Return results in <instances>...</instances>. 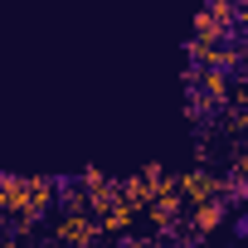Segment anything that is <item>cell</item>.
I'll return each instance as SVG.
<instances>
[{"mask_svg": "<svg viewBox=\"0 0 248 248\" xmlns=\"http://www.w3.org/2000/svg\"><path fill=\"white\" fill-rule=\"evenodd\" d=\"M49 238L59 243V248H97V219L93 214H83V209H63L59 219H54V229H49Z\"/></svg>", "mask_w": 248, "mask_h": 248, "instance_id": "cell-1", "label": "cell"}, {"mask_svg": "<svg viewBox=\"0 0 248 248\" xmlns=\"http://www.w3.org/2000/svg\"><path fill=\"white\" fill-rule=\"evenodd\" d=\"M170 180H175V195H180L185 204H204V200H219V195H224V175H214V170H204V166L180 170V175H170Z\"/></svg>", "mask_w": 248, "mask_h": 248, "instance_id": "cell-2", "label": "cell"}, {"mask_svg": "<svg viewBox=\"0 0 248 248\" xmlns=\"http://www.w3.org/2000/svg\"><path fill=\"white\" fill-rule=\"evenodd\" d=\"M161 175H166V166H156V161H151V166H141L137 175L117 180V200H127V204H132V209L141 214V204H146V200L156 195V180H161Z\"/></svg>", "mask_w": 248, "mask_h": 248, "instance_id": "cell-3", "label": "cell"}, {"mask_svg": "<svg viewBox=\"0 0 248 248\" xmlns=\"http://www.w3.org/2000/svg\"><path fill=\"white\" fill-rule=\"evenodd\" d=\"M190 209V233L195 238H209L219 224H224V214H229V200L219 195V200H204V204H185Z\"/></svg>", "mask_w": 248, "mask_h": 248, "instance_id": "cell-4", "label": "cell"}, {"mask_svg": "<svg viewBox=\"0 0 248 248\" xmlns=\"http://www.w3.org/2000/svg\"><path fill=\"white\" fill-rule=\"evenodd\" d=\"M0 214H30V175H0Z\"/></svg>", "mask_w": 248, "mask_h": 248, "instance_id": "cell-5", "label": "cell"}, {"mask_svg": "<svg viewBox=\"0 0 248 248\" xmlns=\"http://www.w3.org/2000/svg\"><path fill=\"white\" fill-rule=\"evenodd\" d=\"M59 204V180H49V175H30V214H49Z\"/></svg>", "mask_w": 248, "mask_h": 248, "instance_id": "cell-6", "label": "cell"}, {"mask_svg": "<svg viewBox=\"0 0 248 248\" xmlns=\"http://www.w3.org/2000/svg\"><path fill=\"white\" fill-rule=\"evenodd\" d=\"M132 224H137V209H132L127 200H117L112 209H102V214H97V233H127Z\"/></svg>", "mask_w": 248, "mask_h": 248, "instance_id": "cell-7", "label": "cell"}, {"mask_svg": "<svg viewBox=\"0 0 248 248\" xmlns=\"http://www.w3.org/2000/svg\"><path fill=\"white\" fill-rule=\"evenodd\" d=\"M107 180H112V175H107V170H93V166L78 175V185H83V190H93V185H107Z\"/></svg>", "mask_w": 248, "mask_h": 248, "instance_id": "cell-8", "label": "cell"}]
</instances>
